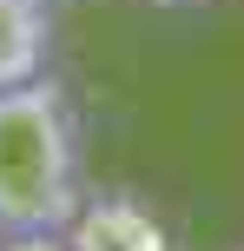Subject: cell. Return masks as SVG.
Segmentation results:
<instances>
[{"label": "cell", "mask_w": 244, "mask_h": 251, "mask_svg": "<svg viewBox=\"0 0 244 251\" xmlns=\"http://www.w3.org/2000/svg\"><path fill=\"white\" fill-rule=\"evenodd\" d=\"M79 212V132L60 79L33 73L0 86V238H66Z\"/></svg>", "instance_id": "6da1fadb"}, {"label": "cell", "mask_w": 244, "mask_h": 251, "mask_svg": "<svg viewBox=\"0 0 244 251\" xmlns=\"http://www.w3.org/2000/svg\"><path fill=\"white\" fill-rule=\"evenodd\" d=\"M66 245L79 251H165L172 225L139 199V192H79V212L66 225Z\"/></svg>", "instance_id": "7a4b0ae2"}, {"label": "cell", "mask_w": 244, "mask_h": 251, "mask_svg": "<svg viewBox=\"0 0 244 251\" xmlns=\"http://www.w3.org/2000/svg\"><path fill=\"white\" fill-rule=\"evenodd\" d=\"M53 47V0H0V86L46 73Z\"/></svg>", "instance_id": "3957f363"}, {"label": "cell", "mask_w": 244, "mask_h": 251, "mask_svg": "<svg viewBox=\"0 0 244 251\" xmlns=\"http://www.w3.org/2000/svg\"><path fill=\"white\" fill-rule=\"evenodd\" d=\"M139 7H165V13H178V7H205V0H139Z\"/></svg>", "instance_id": "277c9868"}]
</instances>
